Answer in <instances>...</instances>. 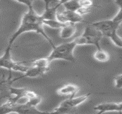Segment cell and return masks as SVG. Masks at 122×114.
I'll use <instances>...</instances> for the list:
<instances>
[{"instance_id": "cell-15", "label": "cell", "mask_w": 122, "mask_h": 114, "mask_svg": "<svg viewBox=\"0 0 122 114\" xmlns=\"http://www.w3.org/2000/svg\"><path fill=\"white\" fill-rule=\"evenodd\" d=\"M43 24L44 25L51 27V28L55 29H60L65 24L58 22L55 20H43ZM67 24V23H66Z\"/></svg>"}, {"instance_id": "cell-12", "label": "cell", "mask_w": 122, "mask_h": 114, "mask_svg": "<svg viewBox=\"0 0 122 114\" xmlns=\"http://www.w3.org/2000/svg\"><path fill=\"white\" fill-rule=\"evenodd\" d=\"M74 24L67 23L60 29L59 37L63 40L71 38L76 32V27Z\"/></svg>"}, {"instance_id": "cell-21", "label": "cell", "mask_w": 122, "mask_h": 114, "mask_svg": "<svg viewBox=\"0 0 122 114\" xmlns=\"http://www.w3.org/2000/svg\"><path fill=\"white\" fill-rule=\"evenodd\" d=\"M42 1H44L45 4V7H46L50 5L53 2L54 0H42Z\"/></svg>"}, {"instance_id": "cell-13", "label": "cell", "mask_w": 122, "mask_h": 114, "mask_svg": "<svg viewBox=\"0 0 122 114\" xmlns=\"http://www.w3.org/2000/svg\"><path fill=\"white\" fill-rule=\"evenodd\" d=\"M93 57L97 61L99 62H106L110 60V54L106 50L102 49L99 48L94 52L93 54Z\"/></svg>"}, {"instance_id": "cell-3", "label": "cell", "mask_w": 122, "mask_h": 114, "mask_svg": "<svg viewBox=\"0 0 122 114\" xmlns=\"http://www.w3.org/2000/svg\"><path fill=\"white\" fill-rule=\"evenodd\" d=\"M76 46V43L74 40L56 46L46 58L50 62L54 60H63L74 62L75 58L74 52Z\"/></svg>"}, {"instance_id": "cell-18", "label": "cell", "mask_w": 122, "mask_h": 114, "mask_svg": "<svg viewBox=\"0 0 122 114\" xmlns=\"http://www.w3.org/2000/svg\"><path fill=\"white\" fill-rule=\"evenodd\" d=\"M80 7L85 8H91L92 6L93 2L92 0H78Z\"/></svg>"}, {"instance_id": "cell-4", "label": "cell", "mask_w": 122, "mask_h": 114, "mask_svg": "<svg viewBox=\"0 0 122 114\" xmlns=\"http://www.w3.org/2000/svg\"><path fill=\"white\" fill-rule=\"evenodd\" d=\"M103 37L102 33L90 24L85 28L83 33L81 35L75 38L74 41L77 46L83 45H94L97 49L101 48L100 41Z\"/></svg>"}, {"instance_id": "cell-17", "label": "cell", "mask_w": 122, "mask_h": 114, "mask_svg": "<svg viewBox=\"0 0 122 114\" xmlns=\"http://www.w3.org/2000/svg\"><path fill=\"white\" fill-rule=\"evenodd\" d=\"M115 87L117 89H121L122 88V74H119L117 75L114 78Z\"/></svg>"}, {"instance_id": "cell-8", "label": "cell", "mask_w": 122, "mask_h": 114, "mask_svg": "<svg viewBox=\"0 0 122 114\" xmlns=\"http://www.w3.org/2000/svg\"><path fill=\"white\" fill-rule=\"evenodd\" d=\"M94 109L98 114H103L109 112H117L122 113V102H106L97 105L94 107Z\"/></svg>"}, {"instance_id": "cell-16", "label": "cell", "mask_w": 122, "mask_h": 114, "mask_svg": "<svg viewBox=\"0 0 122 114\" xmlns=\"http://www.w3.org/2000/svg\"><path fill=\"white\" fill-rule=\"evenodd\" d=\"M63 6L65 10L72 11H76L77 10L80 8V5L78 0H71L69 2L64 4Z\"/></svg>"}, {"instance_id": "cell-6", "label": "cell", "mask_w": 122, "mask_h": 114, "mask_svg": "<svg viewBox=\"0 0 122 114\" xmlns=\"http://www.w3.org/2000/svg\"><path fill=\"white\" fill-rule=\"evenodd\" d=\"M91 95V93H87L81 96L70 97L69 99L63 100L57 107L54 109L51 113L62 114L67 112L85 102Z\"/></svg>"}, {"instance_id": "cell-19", "label": "cell", "mask_w": 122, "mask_h": 114, "mask_svg": "<svg viewBox=\"0 0 122 114\" xmlns=\"http://www.w3.org/2000/svg\"><path fill=\"white\" fill-rule=\"evenodd\" d=\"M15 1H17V2L20 3H21V4H25V5L27 6L28 8L33 7V0H15Z\"/></svg>"}, {"instance_id": "cell-11", "label": "cell", "mask_w": 122, "mask_h": 114, "mask_svg": "<svg viewBox=\"0 0 122 114\" xmlns=\"http://www.w3.org/2000/svg\"><path fill=\"white\" fill-rule=\"evenodd\" d=\"M11 73L8 77L3 75L0 78V99L8 98L9 96L10 87L12 84Z\"/></svg>"}, {"instance_id": "cell-9", "label": "cell", "mask_w": 122, "mask_h": 114, "mask_svg": "<svg viewBox=\"0 0 122 114\" xmlns=\"http://www.w3.org/2000/svg\"><path fill=\"white\" fill-rule=\"evenodd\" d=\"M49 71L48 69L41 68V67H37V66H31L28 67V68L26 71L24 73V74L22 76H19L17 78H14L13 79H11V82L13 83L17 80L20 79L25 78H37L45 74Z\"/></svg>"}, {"instance_id": "cell-2", "label": "cell", "mask_w": 122, "mask_h": 114, "mask_svg": "<svg viewBox=\"0 0 122 114\" xmlns=\"http://www.w3.org/2000/svg\"><path fill=\"white\" fill-rule=\"evenodd\" d=\"M91 24L99 30L103 36L108 38L117 47L121 48L122 39L117 34V30L121 25L122 22L115 21L112 18L97 21Z\"/></svg>"}, {"instance_id": "cell-22", "label": "cell", "mask_w": 122, "mask_h": 114, "mask_svg": "<svg viewBox=\"0 0 122 114\" xmlns=\"http://www.w3.org/2000/svg\"><path fill=\"white\" fill-rule=\"evenodd\" d=\"M117 5L119 6V7H122V0H115Z\"/></svg>"}, {"instance_id": "cell-14", "label": "cell", "mask_w": 122, "mask_h": 114, "mask_svg": "<svg viewBox=\"0 0 122 114\" xmlns=\"http://www.w3.org/2000/svg\"><path fill=\"white\" fill-rule=\"evenodd\" d=\"M30 63H31V66H37V67L49 70V69H50V64L51 62L47 59V58L45 57L42 58L34 60H32V61L30 62Z\"/></svg>"}, {"instance_id": "cell-1", "label": "cell", "mask_w": 122, "mask_h": 114, "mask_svg": "<svg viewBox=\"0 0 122 114\" xmlns=\"http://www.w3.org/2000/svg\"><path fill=\"white\" fill-rule=\"evenodd\" d=\"M28 11L23 15L18 28L14 32L9 40L8 45L12 46L15 41L20 35L25 33L34 31L40 34L47 40L52 48L54 47V42L45 31L44 25L43 24V18L41 15H39L34 10L33 7L28 8Z\"/></svg>"}, {"instance_id": "cell-7", "label": "cell", "mask_w": 122, "mask_h": 114, "mask_svg": "<svg viewBox=\"0 0 122 114\" xmlns=\"http://www.w3.org/2000/svg\"><path fill=\"white\" fill-rule=\"evenodd\" d=\"M56 20L62 24L72 23L78 24L85 22L83 17L81 16L76 11H72L65 10L61 12L57 11L56 15Z\"/></svg>"}, {"instance_id": "cell-23", "label": "cell", "mask_w": 122, "mask_h": 114, "mask_svg": "<svg viewBox=\"0 0 122 114\" xmlns=\"http://www.w3.org/2000/svg\"><path fill=\"white\" fill-rule=\"evenodd\" d=\"M0 9H1V8H0Z\"/></svg>"}, {"instance_id": "cell-5", "label": "cell", "mask_w": 122, "mask_h": 114, "mask_svg": "<svg viewBox=\"0 0 122 114\" xmlns=\"http://www.w3.org/2000/svg\"><path fill=\"white\" fill-rule=\"evenodd\" d=\"M11 47L12 46L8 45L4 54L0 57V67L6 69L10 73L15 71L24 73L28 66H25L24 62H17L13 60L11 55Z\"/></svg>"}, {"instance_id": "cell-10", "label": "cell", "mask_w": 122, "mask_h": 114, "mask_svg": "<svg viewBox=\"0 0 122 114\" xmlns=\"http://www.w3.org/2000/svg\"><path fill=\"white\" fill-rule=\"evenodd\" d=\"M80 87L76 84L69 83L59 87L56 91V94L60 96L73 97L78 93Z\"/></svg>"}, {"instance_id": "cell-20", "label": "cell", "mask_w": 122, "mask_h": 114, "mask_svg": "<svg viewBox=\"0 0 122 114\" xmlns=\"http://www.w3.org/2000/svg\"><path fill=\"white\" fill-rule=\"evenodd\" d=\"M70 1H71V0H57L58 2L60 5H63L66 3L69 2Z\"/></svg>"}]
</instances>
